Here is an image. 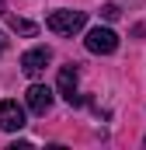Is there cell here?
<instances>
[{"instance_id":"8","label":"cell","mask_w":146,"mask_h":150,"mask_svg":"<svg viewBox=\"0 0 146 150\" xmlns=\"http://www.w3.org/2000/svg\"><path fill=\"white\" fill-rule=\"evenodd\" d=\"M118 14H122V11H118V4H105V7H101V18H105V21H115Z\"/></svg>"},{"instance_id":"9","label":"cell","mask_w":146,"mask_h":150,"mask_svg":"<svg viewBox=\"0 0 146 150\" xmlns=\"http://www.w3.org/2000/svg\"><path fill=\"white\" fill-rule=\"evenodd\" d=\"M4 49H7V35L0 32V56H4Z\"/></svg>"},{"instance_id":"6","label":"cell","mask_w":146,"mask_h":150,"mask_svg":"<svg viewBox=\"0 0 146 150\" xmlns=\"http://www.w3.org/2000/svg\"><path fill=\"white\" fill-rule=\"evenodd\" d=\"M25 105H28V112L45 115L49 108H52V91H49L45 84H32V87L25 91Z\"/></svg>"},{"instance_id":"2","label":"cell","mask_w":146,"mask_h":150,"mask_svg":"<svg viewBox=\"0 0 146 150\" xmlns=\"http://www.w3.org/2000/svg\"><path fill=\"white\" fill-rule=\"evenodd\" d=\"M84 45H87V52H94V56H111L115 49H118V35L111 32V28H91L87 38H84Z\"/></svg>"},{"instance_id":"4","label":"cell","mask_w":146,"mask_h":150,"mask_svg":"<svg viewBox=\"0 0 146 150\" xmlns=\"http://www.w3.org/2000/svg\"><path fill=\"white\" fill-rule=\"evenodd\" d=\"M52 63V52H49V45H35V49H28L25 56H21V70L28 77H38L45 74V67Z\"/></svg>"},{"instance_id":"1","label":"cell","mask_w":146,"mask_h":150,"mask_svg":"<svg viewBox=\"0 0 146 150\" xmlns=\"http://www.w3.org/2000/svg\"><path fill=\"white\" fill-rule=\"evenodd\" d=\"M87 25V14L84 11H52L49 18H45V28L52 32V35H73V32H80Z\"/></svg>"},{"instance_id":"5","label":"cell","mask_w":146,"mask_h":150,"mask_svg":"<svg viewBox=\"0 0 146 150\" xmlns=\"http://www.w3.org/2000/svg\"><path fill=\"white\" fill-rule=\"evenodd\" d=\"M77 80H80V70H77V63H66V67H59V94L70 101V105H80L84 98H80V91H77Z\"/></svg>"},{"instance_id":"3","label":"cell","mask_w":146,"mask_h":150,"mask_svg":"<svg viewBox=\"0 0 146 150\" xmlns=\"http://www.w3.org/2000/svg\"><path fill=\"white\" fill-rule=\"evenodd\" d=\"M0 129H4V133L25 129V108H21L14 98H4V101H0Z\"/></svg>"},{"instance_id":"7","label":"cell","mask_w":146,"mask_h":150,"mask_svg":"<svg viewBox=\"0 0 146 150\" xmlns=\"http://www.w3.org/2000/svg\"><path fill=\"white\" fill-rule=\"evenodd\" d=\"M7 28H11V32H18V35H28V38H35V35H38V25H35V21L18 18V14H11V18H7Z\"/></svg>"}]
</instances>
